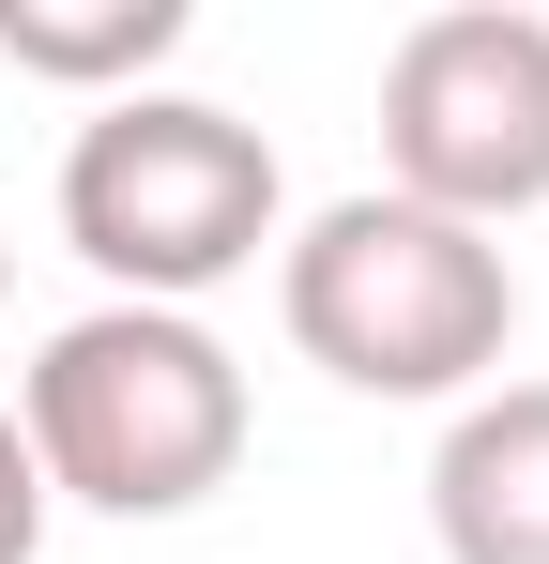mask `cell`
<instances>
[{
	"mask_svg": "<svg viewBox=\"0 0 549 564\" xmlns=\"http://www.w3.org/2000/svg\"><path fill=\"white\" fill-rule=\"evenodd\" d=\"M245 367L214 321L183 305H92L15 367V443L46 473V503L92 519H198L245 473Z\"/></svg>",
	"mask_w": 549,
	"mask_h": 564,
	"instance_id": "1",
	"label": "cell"
},
{
	"mask_svg": "<svg viewBox=\"0 0 549 564\" xmlns=\"http://www.w3.org/2000/svg\"><path fill=\"white\" fill-rule=\"evenodd\" d=\"M381 198L519 229L549 214V15L535 0H443L381 62Z\"/></svg>",
	"mask_w": 549,
	"mask_h": 564,
	"instance_id": "4",
	"label": "cell"
},
{
	"mask_svg": "<svg viewBox=\"0 0 549 564\" xmlns=\"http://www.w3.org/2000/svg\"><path fill=\"white\" fill-rule=\"evenodd\" d=\"M274 229H290L274 138L214 93H122L62 138V245L107 275V305H183L198 321V290L260 275Z\"/></svg>",
	"mask_w": 549,
	"mask_h": 564,
	"instance_id": "3",
	"label": "cell"
},
{
	"mask_svg": "<svg viewBox=\"0 0 549 564\" xmlns=\"http://www.w3.org/2000/svg\"><path fill=\"white\" fill-rule=\"evenodd\" d=\"M428 534H443V564H549V381H488L443 412Z\"/></svg>",
	"mask_w": 549,
	"mask_h": 564,
	"instance_id": "5",
	"label": "cell"
},
{
	"mask_svg": "<svg viewBox=\"0 0 549 564\" xmlns=\"http://www.w3.org/2000/svg\"><path fill=\"white\" fill-rule=\"evenodd\" d=\"M0 305H15V245H0Z\"/></svg>",
	"mask_w": 549,
	"mask_h": 564,
	"instance_id": "8",
	"label": "cell"
},
{
	"mask_svg": "<svg viewBox=\"0 0 549 564\" xmlns=\"http://www.w3.org/2000/svg\"><path fill=\"white\" fill-rule=\"evenodd\" d=\"M183 31H198V0H0V62L15 77H46V93H153V62H169Z\"/></svg>",
	"mask_w": 549,
	"mask_h": 564,
	"instance_id": "6",
	"label": "cell"
},
{
	"mask_svg": "<svg viewBox=\"0 0 549 564\" xmlns=\"http://www.w3.org/2000/svg\"><path fill=\"white\" fill-rule=\"evenodd\" d=\"M274 321L290 351L352 397H488V367L519 351V260L458 214H412V198H321L290 245H274Z\"/></svg>",
	"mask_w": 549,
	"mask_h": 564,
	"instance_id": "2",
	"label": "cell"
},
{
	"mask_svg": "<svg viewBox=\"0 0 549 564\" xmlns=\"http://www.w3.org/2000/svg\"><path fill=\"white\" fill-rule=\"evenodd\" d=\"M46 519H62V503H46V473H31L15 412H0V564H31V550H46Z\"/></svg>",
	"mask_w": 549,
	"mask_h": 564,
	"instance_id": "7",
	"label": "cell"
}]
</instances>
